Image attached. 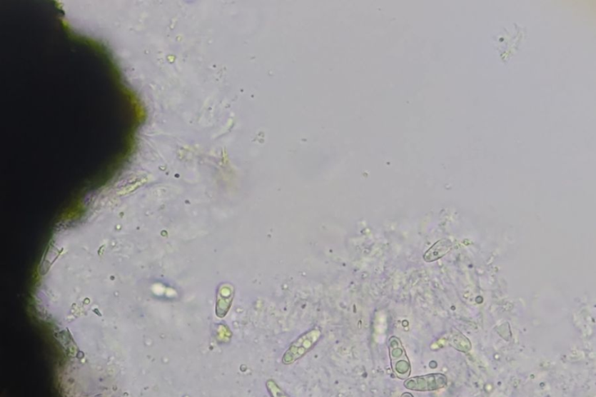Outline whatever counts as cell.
<instances>
[{
    "label": "cell",
    "instance_id": "6da1fadb",
    "mask_svg": "<svg viewBox=\"0 0 596 397\" xmlns=\"http://www.w3.org/2000/svg\"><path fill=\"white\" fill-rule=\"evenodd\" d=\"M321 337L322 332L318 328L311 329L305 332L291 343L283 356L282 363L288 366L295 363L309 353Z\"/></svg>",
    "mask_w": 596,
    "mask_h": 397
},
{
    "label": "cell",
    "instance_id": "7a4b0ae2",
    "mask_svg": "<svg viewBox=\"0 0 596 397\" xmlns=\"http://www.w3.org/2000/svg\"><path fill=\"white\" fill-rule=\"evenodd\" d=\"M388 346L394 374L399 380L406 381L411 374L412 366L402 341L397 337H391Z\"/></svg>",
    "mask_w": 596,
    "mask_h": 397
},
{
    "label": "cell",
    "instance_id": "3957f363",
    "mask_svg": "<svg viewBox=\"0 0 596 397\" xmlns=\"http://www.w3.org/2000/svg\"><path fill=\"white\" fill-rule=\"evenodd\" d=\"M448 383V377L442 373H432L408 378L404 386L408 391L430 392L443 389Z\"/></svg>",
    "mask_w": 596,
    "mask_h": 397
},
{
    "label": "cell",
    "instance_id": "277c9868",
    "mask_svg": "<svg viewBox=\"0 0 596 397\" xmlns=\"http://www.w3.org/2000/svg\"><path fill=\"white\" fill-rule=\"evenodd\" d=\"M453 246L451 241L443 239L435 243V245L424 256V258L428 263H432L445 255H447Z\"/></svg>",
    "mask_w": 596,
    "mask_h": 397
},
{
    "label": "cell",
    "instance_id": "5b68a950",
    "mask_svg": "<svg viewBox=\"0 0 596 397\" xmlns=\"http://www.w3.org/2000/svg\"><path fill=\"white\" fill-rule=\"evenodd\" d=\"M266 389H268L271 397H289V396L284 392L281 388L273 380H269L266 382Z\"/></svg>",
    "mask_w": 596,
    "mask_h": 397
}]
</instances>
